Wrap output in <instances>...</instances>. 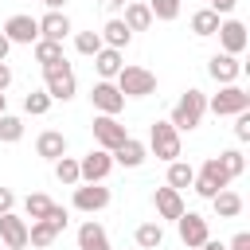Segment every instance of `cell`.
<instances>
[{
	"instance_id": "cell-46",
	"label": "cell",
	"mask_w": 250,
	"mask_h": 250,
	"mask_svg": "<svg viewBox=\"0 0 250 250\" xmlns=\"http://www.w3.org/2000/svg\"><path fill=\"white\" fill-rule=\"evenodd\" d=\"M43 4H47V8H51V12H59V8H62V4H66V0H43Z\"/></svg>"
},
{
	"instance_id": "cell-16",
	"label": "cell",
	"mask_w": 250,
	"mask_h": 250,
	"mask_svg": "<svg viewBox=\"0 0 250 250\" xmlns=\"http://www.w3.org/2000/svg\"><path fill=\"white\" fill-rule=\"evenodd\" d=\"M109 156H113V164H121V168H141V164H145V156H148V148H145V141L125 137Z\"/></svg>"
},
{
	"instance_id": "cell-25",
	"label": "cell",
	"mask_w": 250,
	"mask_h": 250,
	"mask_svg": "<svg viewBox=\"0 0 250 250\" xmlns=\"http://www.w3.org/2000/svg\"><path fill=\"white\" fill-rule=\"evenodd\" d=\"M35 62H43V70H47V66H59V62H66V55H62V43L39 39V43H35Z\"/></svg>"
},
{
	"instance_id": "cell-11",
	"label": "cell",
	"mask_w": 250,
	"mask_h": 250,
	"mask_svg": "<svg viewBox=\"0 0 250 250\" xmlns=\"http://www.w3.org/2000/svg\"><path fill=\"white\" fill-rule=\"evenodd\" d=\"M90 98H94V109L105 113V117H117V113L125 109V98H121V90H117L113 82H94Z\"/></svg>"
},
{
	"instance_id": "cell-29",
	"label": "cell",
	"mask_w": 250,
	"mask_h": 250,
	"mask_svg": "<svg viewBox=\"0 0 250 250\" xmlns=\"http://www.w3.org/2000/svg\"><path fill=\"white\" fill-rule=\"evenodd\" d=\"M55 238H59V230H55L47 219H39V223L27 227V242H31V246H51Z\"/></svg>"
},
{
	"instance_id": "cell-45",
	"label": "cell",
	"mask_w": 250,
	"mask_h": 250,
	"mask_svg": "<svg viewBox=\"0 0 250 250\" xmlns=\"http://www.w3.org/2000/svg\"><path fill=\"white\" fill-rule=\"evenodd\" d=\"M98 4H102V8H109V12H113V8H125V0H98Z\"/></svg>"
},
{
	"instance_id": "cell-39",
	"label": "cell",
	"mask_w": 250,
	"mask_h": 250,
	"mask_svg": "<svg viewBox=\"0 0 250 250\" xmlns=\"http://www.w3.org/2000/svg\"><path fill=\"white\" fill-rule=\"evenodd\" d=\"M16 207V195H12V188H0V215H8Z\"/></svg>"
},
{
	"instance_id": "cell-30",
	"label": "cell",
	"mask_w": 250,
	"mask_h": 250,
	"mask_svg": "<svg viewBox=\"0 0 250 250\" xmlns=\"http://www.w3.org/2000/svg\"><path fill=\"white\" fill-rule=\"evenodd\" d=\"M191 31H195V35H215V31H219V16H215L211 8H199V12L191 16Z\"/></svg>"
},
{
	"instance_id": "cell-21",
	"label": "cell",
	"mask_w": 250,
	"mask_h": 250,
	"mask_svg": "<svg viewBox=\"0 0 250 250\" xmlns=\"http://www.w3.org/2000/svg\"><path fill=\"white\" fill-rule=\"evenodd\" d=\"M129 31H148L152 27V12H148V4H141V0H129L125 4V20H121Z\"/></svg>"
},
{
	"instance_id": "cell-5",
	"label": "cell",
	"mask_w": 250,
	"mask_h": 250,
	"mask_svg": "<svg viewBox=\"0 0 250 250\" xmlns=\"http://www.w3.org/2000/svg\"><path fill=\"white\" fill-rule=\"evenodd\" d=\"M145 148H152L160 160L172 164V160L180 156V133H176L168 121H152V129H148V145H145Z\"/></svg>"
},
{
	"instance_id": "cell-7",
	"label": "cell",
	"mask_w": 250,
	"mask_h": 250,
	"mask_svg": "<svg viewBox=\"0 0 250 250\" xmlns=\"http://www.w3.org/2000/svg\"><path fill=\"white\" fill-rule=\"evenodd\" d=\"M109 168H113V156H109L105 148H90V152L78 160V176H82V184H102V180L109 176Z\"/></svg>"
},
{
	"instance_id": "cell-31",
	"label": "cell",
	"mask_w": 250,
	"mask_h": 250,
	"mask_svg": "<svg viewBox=\"0 0 250 250\" xmlns=\"http://www.w3.org/2000/svg\"><path fill=\"white\" fill-rule=\"evenodd\" d=\"M164 242V230H160V223H141L137 227V246H145V250H156Z\"/></svg>"
},
{
	"instance_id": "cell-33",
	"label": "cell",
	"mask_w": 250,
	"mask_h": 250,
	"mask_svg": "<svg viewBox=\"0 0 250 250\" xmlns=\"http://www.w3.org/2000/svg\"><path fill=\"white\" fill-rule=\"evenodd\" d=\"M148 12H152V20L172 23V20L180 16V0H148Z\"/></svg>"
},
{
	"instance_id": "cell-20",
	"label": "cell",
	"mask_w": 250,
	"mask_h": 250,
	"mask_svg": "<svg viewBox=\"0 0 250 250\" xmlns=\"http://www.w3.org/2000/svg\"><path fill=\"white\" fill-rule=\"evenodd\" d=\"M78 246L82 250H109V238H105V227L102 223H82L78 227Z\"/></svg>"
},
{
	"instance_id": "cell-4",
	"label": "cell",
	"mask_w": 250,
	"mask_h": 250,
	"mask_svg": "<svg viewBox=\"0 0 250 250\" xmlns=\"http://www.w3.org/2000/svg\"><path fill=\"white\" fill-rule=\"evenodd\" d=\"M207 109H211L215 117H234V113L250 109V94H246L242 86H223L215 98H207Z\"/></svg>"
},
{
	"instance_id": "cell-35",
	"label": "cell",
	"mask_w": 250,
	"mask_h": 250,
	"mask_svg": "<svg viewBox=\"0 0 250 250\" xmlns=\"http://www.w3.org/2000/svg\"><path fill=\"white\" fill-rule=\"evenodd\" d=\"M219 164L227 168V176L234 180V176H242V168H246V156L238 152V148H227V152H219Z\"/></svg>"
},
{
	"instance_id": "cell-3",
	"label": "cell",
	"mask_w": 250,
	"mask_h": 250,
	"mask_svg": "<svg viewBox=\"0 0 250 250\" xmlns=\"http://www.w3.org/2000/svg\"><path fill=\"white\" fill-rule=\"evenodd\" d=\"M43 90L51 94V102H70L74 98V90H78V78H74V70H70V62H59V66H47L43 70Z\"/></svg>"
},
{
	"instance_id": "cell-8",
	"label": "cell",
	"mask_w": 250,
	"mask_h": 250,
	"mask_svg": "<svg viewBox=\"0 0 250 250\" xmlns=\"http://www.w3.org/2000/svg\"><path fill=\"white\" fill-rule=\"evenodd\" d=\"M176 227H180V238H184V246H188V250H199V246L211 238L207 219H203V215H195V211H184V215L176 219Z\"/></svg>"
},
{
	"instance_id": "cell-15",
	"label": "cell",
	"mask_w": 250,
	"mask_h": 250,
	"mask_svg": "<svg viewBox=\"0 0 250 250\" xmlns=\"http://www.w3.org/2000/svg\"><path fill=\"white\" fill-rule=\"evenodd\" d=\"M207 74H211L219 86H234V78L242 74V62H238L234 55H211V62H207Z\"/></svg>"
},
{
	"instance_id": "cell-38",
	"label": "cell",
	"mask_w": 250,
	"mask_h": 250,
	"mask_svg": "<svg viewBox=\"0 0 250 250\" xmlns=\"http://www.w3.org/2000/svg\"><path fill=\"white\" fill-rule=\"evenodd\" d=\"M66 219H70V215H66V207H59V203H55V207H51V215H47V223H51L55 230H62V227H66Z\"/></svg>"
},
{
	"instance_id": "cell-27",
	"label": "cell",
	"mask_w": 250,
	"mask_h": 250,
	"mask_svg": "<svg viewBox=\"0 0 250 250\" xmlns=\"http://www.w3.org/2000/svg\"><path fill=\"white\" fill-rule=\"evenodd\" d=\"M191 180H195V168L191 164H184V160H172L168 164V188L184 191V188H191Z\"/></svg>"
},
{
	"instance_id": "cell-24",
	"label": "cell",
	"mask_w": 250,
	"mask_h": 250,
	"mask_svg": "<svg viewBox=\"0 0 250 250\" xmlns=\"http://www.w3.org/2000/svg\"><path fill=\"white\" fill-rule=\"evenodd\" d=\"M98 35H102V47H113V51L129 47V39H133V31H129V27L121 23V20H109V23H105V27L98 31Z\"/></svg>"
},
{
	"instance_id": "cell-44",
	"label": "cell",
	"mask_w": 250,
	"mask_h": 250,
	"mask_svg": "<svg viewBox=\"0 0 250 250\" xmlns=\"http://www.w3.org/2000/svg\"><path fill=\"white\" fill-rule=\"evenodd\" d=\"M8 51H12V43H8V39H4V31H0V62L8 59Z\"/></svg>"
},
{
	"instance_id": "cell-2",
	"label": "cell",
	"mask_w": 250,
	"mask_h": 250,
	"mask_svg": "<svg viewBox=\"0 0 250 250\" xmlns=\"http://www.w3.org/2000/svg\"><path fill=\"white\" fill-rule=\"evenodd\" d=\"M113 86L121 90V98H148V94H156V74L145 66H121Z\"/></svg>"
},
{
	"instance_id": "cell-13",
	"label": "cell",
	"mask_w": 250,
	"mask_h": 250,
	"mask_svg": "<svg viewBox=\"0 0 250 250\" xmlns=\"http://www.w3.org/2000/svg\"><path fill=\"white\" fill-rule=\"evenodd\" d=\"M74 207L86 211V215L109 207V188H102V184H82V188H74Z\"/></svg>"
},
{
	"instance_id": "cell-22",
	"label": "cell",
	"mask_w": 250,
	"mask_h": 250,
	"mask_svg": "<svg viewBox=\"0 0 250 250\" xmlns=\"http://www.w3.org/2000/svg\"><path fill=\"white\" fill-rule=\"evenodd\" d=\"M94 66H98L102 82H113V78H117V70H121L125 62H121V51H113V47H102V51L94 55Z\"/></svg>"
},
{
	"instance_id": "cell-17",
	"label": "cell",
	"mask_w": 250,
	"mask_h": 250,
	"mask_svg": "<svg viewBox=\"0 0 250 250\" xmlns=\"http://www.w3.org/2000/svg\"><path fill=\"white\" fill-rule=\"evenodd\" d=\"M66 35H70V20H66V12H47V16L39 20V39L62 43Z\"/></svg>"
},
{
	"instance_id": "cell-19",
	"label": "cell",
	"mask_w": 250,
	"mask_h": 250,
	"mask_svg": "<svg viewBox=\"0 0 250 250\" xmlns=\"http://www.w3.org/2000/svg\"><path fill=\"white\" fill-rule=\"evenodd\" d=\"M35 152H39V156H47V160H59V156H66V137H62L59 129H47V133H39Z\"/></svg>"
},
{
	"instance_id": "cell-48",
	"label": "cell",
	"mask_w": 250,
	"mask_h": 250,
	"mask_svg": "<svg viewBox=\"0 0 250 250\" xmlns=\"http://www.w3.org/2000/svg\"><path fill=\"white\" fill-rule=\"evenodd\" d=\"M0 250H8V246H0Z\"/></svg>"
},
{
	"instance_id": "cell-6",
	"label": "cell",
	"mask_w": 250,
	"mask_h": 250,
	"mask_svg": "<svg viewBox=\"0 0 250 250\" xmlns=\"http://www.w3.org/2000/svg\"><path fill=\"white\" fill-rule=\"evenodd\" d=\"M227 184H230V176H227V168L219 164V156H207V160H203V172H199V176L191 180V188H195V191H199L203 199L219 195V191H223Z\"/></svg>"
},
{
	"instance_id": "cell-9",
	"label": "cell",
	"mask_w": 250,
	"mask_h": 250,
	"mask_svg": "<svg viewBox=\"0 0 250 250\" xmlns=\"http://www.w3.org/2000/svg\"><path fill=\"white\" fill-rule=\"evenodd\" d=\"M4 39L8 43H27V47H35L39 43V20L35 16H12L8 23H4Z\"/></svg>"
},
{
	"instance_id": "cell-40",
	"label": "cell",
	"mask_w": 250,
	"mask_h": 250,
	"mask_svg": "<svg viewBox=\"0 0 250 250\" xmlns=\"http://www.w3.org/2000/svg\"><path fill=\"white\" fill-rule=\"evenodd\" d=\"M227 250H250V234H246V230H238V234L230 238V246H227Z\"/></svg>"
},
{
	"instance_id": "cell-26",
	"label": "cell",
	"mask_w": 250,
	"mask_h": 250,
	"mask_svg": "<svg viewBox=\"0 0 250 250\" xmlns=\"http://www.w3.org/2000/svg\"><path fill=\"white\" fill-rule=\"evenodd\" d=\"M55 180L66 184V188H78V184H82V176H78V160H74V156H59V160H55Z\"/></svg>"
},
{
	"instance_id": "cell-42",
	"label": "cell",
	"mask_w": 250,
	"mask_h": 250,
	"mask_svg": "<svg viewBox=\"0 0 250 250\" xmlns=\"http://www.w3.org/2000/svg\"><path fill=\"white\" fill-rule=\"evenodd\" d=\"M8 86H12V66H8V62H0V94H4Z\"/></svg>"
},
{
	"instance_id": "cell-18",
	"label": "cell",
	"mask_w": 250,
	"mask_h": 250,
	"mask_svg": "<svg viewBox=\"0 0 250 250\" xmlns=\"http://www.w3.org/2000/svg\"><path fill=\"white\" fill-rule=\"evenodd\" d=\"M152 203H156V215H160V219H180V215H184V199H180L176 188H156Z\"/></svg>"
},
{
	"instance_id": "cell-36",
	"label": "cell",
	"mask_w": 250,
	"mask_h": 250,
	"mask_svg": "<svg viewBox=\"0 0 250 250\" xmlns=\"http://www.w3.org/2000/svg\"><path fill=\"white\" fill-rule=\"evenodd\" d=\"M74 47H78L82 55H98V51H102V35H98V31H78V35H74Z\"/></svg>"
},
{
	"instance_id": "cell-14",
	"label": "cell",
	"mask_w": 250,
	"mask_h": 250,
	"mask_svg": "<svg viewBox=\"0 0 250 250\" xmlns=\"http://www.w3.org/2000/svg\"><path fill=\"white\" fill-rule=\"evenodd\" d=\"M0 242L8 246V250H23L27 246V223L20 219V215H0Z\"/></svg>"
},
{
	"instance_id": "cell-1",
	"label": "cell",
	"mask_w": 250,
	"mask_h": 250,
	"mask_svg": "<svg viewBox=\"0 0 250 250\" xmlns=\"http://www.w3.org/2000/svg\"><path fill=\"white\" fill-rule=\"evenodd\" d=\"M203 113H207V94L191 86V90H184V94H180V102L172 105L168 125H172L176 133H184V129H195V125L203 121Z\"/></svg>"
},
{
	"instance_id": "cell-43",
	"label": "cell",
	"mask_w": 250,
	"mask_h": 250,
	"mask_svg": "<svg viewBox=\"0 0 250 250\" xmlns=\"http://www.w3.org/2000/svg\"><path fill=\"white\" fill-rule=\"evenodd\" d=\"M199 250H227V246H223V242H219V238H207V242H203V246H199Z\"/></svg>"
},
{
	"instance_id": "cell-23",
	"label": "cell",
	"mask_w": 250,
	"mask_h": 250,
	"mask_svg": "<svg viewBox=\"0 0 250 250\" xmlns=\"http://www.w3.org/2000/svg\"><path fill=\"white\" fill-rule=\"evenodd\" d=\"M211 203H215V215L219 219H238L242 215V195L230 191V188H223L219 195H211Z\"/></svg>"
},
{
	"instance_id": "cell-37",
	"label": "cell",
	"mask_w": 250,
	"mask_h": 250,
	"mask_svg": "<svg viewBox=\"0 0 250 250\" xmlns=\"http://www.w3.org/2000/svg\"><path fill=\"white\" fill-rule=\"evenodd\" d=\"M234 137H238V141H250V109L234 113Z\"/></svg>"
},
{
	"instance_id": "cell-10",
	"label": "cell",
	"mask_w": 250,
	"mask_h": 250,
	"mask_svg": "<svg viewBox=\"0 0 250 250\" xmlns=\"http://www.w3.org/2000/svg\"><path fill=\"white\" fill-rule=\"evenodd\" d=\"M125 137H129V133H125V125H121L117 117H105V113H98V117H94V141H98V148L113 152Z\"/></svg>"
},
{
	"instance_id": "cell-32",
	"label": "cell",
	"mask_w": 250,
	"mask_h": 250,
	"mask_svg": "<svg viewBox=\"0 0 250 250\" xmlns=\"http://www.w3.org/2000/svg\"><path fill=\"white\" fill-rule=\"evenodd\" d=\"M20 137H23V121L12 117V113H0V141L4 145H16Z\"/></svg>"
},
{
	"instance_id": "cell-12",
	"label": "cell",
	"mask_w": 250,
	"mask_h": 250,
	"mask_svg": "<svg viewBox=\"0 0 250 250\" xmlns=\"http://www.w3.org/2000/svg\"><path fill=\"white\" fill-rule=\"evenodd\" d=\"M215 35H219V43H223V55H234V59H238V55L246 51V23H242V20H223Z\"/></svg>"
},
{
	"instance_id": "cell-34",
	"label": "cell",
	"mask_w": 250,
	"mask_h": 250,
	"mask_svg": "<svg viewBox=\"0 0 250 250\" xmlns=\"http://www.w3.org/2000/svg\"><path fill=\"white\" fill-rule=\"evenodd\" d=\"M23 109H27L31 117H39V113H47V109H51V94H47V90H31V94L23 98Z\"/></svg>"
},
{
	"instance_id": "cell-28",
	"label": "cell",
	"mask_w": 250,
	"mask_h": 250,
	"mask_svg": "<svg viewBox=\"0 0 250 250\" xmlns=\"http://www.w3.org/2000/svg\"><path fill=\"white\" fill-rule=\"evenodd\" d=\"M51 207H55V203H51L43 191H35V195H27V199H23V211H27V219H31V223L47 219V215H51Z\"/></svg>"
},
{
	"instance_id": "cell-41",
	"label": "cell",
	"mask_w": 250,
	"mask_h": 250,
	"mask_svg": "<svg viewBox=\"0 0 250 250\" xmlns=\"http://www.w3.org/2000/svg\"><path fill=\"white\" fill-rule=\"evenodd\" d=\"M234 4L238 0H211V12L215 16H227V12H234Z\"/></svg>"
},
{
	"instance_id": "cell-47",
	"label": "cell",
	"mask_w": 250,
	"mask_h": 250,
	"mask_svg": "<svg viewBox=\"0 0 250 250\" xmlns=\"http://www.w3.org/2000/svg\"><path fill=\"white\" fill-rule=\"evenodd\" d=\"M4 105H8V98H4V94H0V113H4Z\"/></svg>"
}]
</instances>
